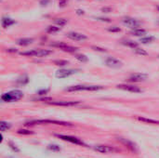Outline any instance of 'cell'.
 <instances>
[{"mask_svg":"<svg viewBox=\"0 0 159 158\" xmlns=\"http://www.w3.org/2000/svg\"><path fill=\"white\" fill-rule=\"evenodd\" d=\"M102 86H96V85H75L70 86L65 88L67 92H76V91H97L102 89Z\"/></svg>","mask_w":159,"mask_h":158,"instance_id":"obj_1","label":"cell"},{"mask_svg":"<svg viewBox=\"0 0 159 158\" xmlns=\"http://www.w3.org/2000/svg\"><path fill=\"white\" fill-rule=\"evenodd\" d=\"M22 98H23V92L19 89H14V90H11L9 92L4 93L1 95V100L2 102H18Z\"/></svg>","mask_w":159,"mask_h":158,"instance_id":"obj_2","label":"cell"},{"mask_svg":"<svg viewBox=\"0 0 159 158\" xmlns=\"http://www.w3.org/2000/svg\"><path fill=\"white\" fill-rule=\"evenodd\" d=\"M41 124H53V125H60V126H73L71 123L63 122V121H58V120H51V119H40V120H30L25 123V126H34V125H41Z\"/></svg>","mask_w":159,"mask_h":158,"instance_id":"obj_3","label":"cell"},{"mask_svg":"<svg viewBox=\"0 0 159 158\" xmlns=\"http://www.w3.org/2000/svg\"><path fill=\"white\" fill-rule=\"evenodd\" d=\"M53 51L49 49H32L29 51H24L20 52V54L22 56H28V57H38V58H43V57H48V55L52 54Z\"/></svg>","mask_w":159,"mask_h":158,"instance_id":"obj_4","label":"cell"},{"mask_svg":"<svg viewBox=\"0 0 159 158\" xmlns=\"http://www.w3.org/2000/svg\"><path fill=\"white\" fill-rule=\"evenodd\" d=\"M122 22H123L124 25H126V26H128V27H129L131 29H137L142 24V22L140 20H138L137 19H134V18L129 17V16L124 17L122 19Z\"/></svg>","mask_w":159,"mask_h":158,"instance_id":"obj_5","label":"cell"},{"mask_svg":"<svg viewBox=\"0 0 159 158\" xmlns=\"http://www.w3.org/2000/svg\"><path fill=\"white\" fill-rule=\"evenodd\" d=\"M56 137H58L59 139L64 141V142H71V143H74V144H76V145H82V146H87L80 139L76 138V137H73V136H68V135H60V134H57Z\"/></svg>","mask_w":159,"mask_h":158,"instance_id":"obj_6","label":"cell"},{"mask_svg":"<svg viewBox=\"0 0 159 158\" xmlns=\"http://www.w3.org/2000/svg\"><path fill=\"white\" fill-rule=\"evenodd\" d=\"M78 70H74V69H60L55 73V76L59 79H63L66 77H69L72 74H75L77 73Z\"/></svg>","mask_w":159,"mask_h":158,"instance_id":"obj_7","label":"cell"},{"mask_svg":"<svg viewBox=\"0 0 159 158\" xmlns=\"http://www.w3.org/2000/svg\"><path fill=\"white\" fill-rule=\"evenodd\" d=\"M94 150L102 153V154H110V153H116L120 150L114 147V146H108V145H96L94 146Z\"/></svg>","mask_w":159,"mask_h":158,"instance_id":"obj_8","label":"cell"},{"mask_svg":"<svg viewBox=\"0 0 159 158\" xmlns=\"http://www.w3.org/2000/svg\"><path fill=\"white\" fill-rule=\"evenodd\" d=\"M105 64L106 66L110 67V68H114V69H117L123 66V62L114 57H108L105 60Z\"/></svg>","mask_w":159,"mask_h":158,"instance_id":"obj_9","label":"cell"},{"mask_svg":"<svg viewBox=\"0 0 159 158\" xmlns=\"http://www.w3.org/2000/svg\"><path fill=\"white\" fill-rule=\"evenodd\" d=\"M148 78V74H143V73H136L131 74L129 77V82H133V83H139V82H143L145 80H147Z\"/></svg>","mask_w":159,"mask_h":158,"instance_id":"obj_10","label":"cell"},{"mask_svg":"<svg viewBox=\"0 0 159 158\" xmlns=\"http://www.w3.org/2000/svg\"><path fill=\"white\" fill-rule=\"evenodd\" d=\"M117 88L122 89V90H126L131 93H141L143 90L138 87V86H134V85H127V84H121V85H117L116 86Z\"/></svg>","mask_w":159,"mask_h":158,"instance_id":"obj_11","label":"cell"},{"mask_svg":"<svg viewBox=\"0 0 159 158\" xmlns=\"http://www.w3.org/2000/svg\"><path fill=\"white\" fill-rule=\"evenodd\" d=\"M66 36L75 41H84L88 38L85 34H83L81 33H77V32H70V33L66 34Z\"/></svg>","mask_w":159,"mask_h":158,"instance_id":"obj_12","label":"cell"},{"mask_svg":"<svg viewBox=\"0 0 159 158\" xmlns=\"http://www.w3.org/2000/svg\"><path fill=\"white\" fill-rule=\"evenodd\" d=\"M48 104L56 106H75L79 103V102H66V101H58V102H48Z\"/></svg>","mask_w":159,"mask_h":158,"instance_id":"obj_13","label":"cell"},{"mask_svg":"<svg viewBox=\"0 0 159 158\" xmlns=\"http://www.w3.org/2000/svg\"><path fill=\"white\" fill-rule=\"evenodd\" d=\"M118 141H120L124 145H126V147H128L131 152H134V153L137 152V146L132 142H130L127 139H123V138H119Z\"/></svg>","mask_w":159,"mask_h":158,"instance_id":"obj_14","label":"cell"},{"mask_svg":"<svg viewBox=\"0 0 159 158\" xmlns=\"http://www.w3.org/2000/svg\"><path fill=\"white\" fill-rule=\"evenodd\" d=\"M15 23H16L15 20H13V19H11L9 17H3L2 20H1V24H2L3 28H7L10 25H13Z\"/></svg>","mask_w":159,"mask_h":158,"instance_id":"obj_15","label":"cell"},{"mask_svg":"<svg viewBox=\"0 0 159 158\" xmlns=\"http://www.w3.org/2000/svg\"><path fill=\"white\" fill-rule=\"evenodd\" d=\"M34 42V39L33 38H29V37H26V38H20L16 41V44L19 45V46H21V47H26V46H29L31 44H33Z\"/></svg>","mask_w":159,"mask_h":158,"instance_id":"obj_16","label":"cell"},{"mask_svg":"<svg viewBox=\"0 0 159 158\" xmlns=\"http://www.w3.org/2000/svg\"><path fill=\"white\" fill-rule=\"evenodd\" d=\"M121 44L124 45V46H126V47H129L130 48H133V49L139 47V44L137 42H135L133 40H129V39H124V40H122L121 41Z\"/></svg>","mask_w":159,"mask_h":158,"instance_id":"obj_17","label":"cell"},{"mask_svg":"<svg viewBox=\"0 0 159 158\" xmlns=\"http://www.w3.org/2000/svg\"><path fill=\"white\" fill-rule=\"evenodd\" d=\"M130 34L134 36H143L147 34L146 30L142 29V28H137V29H132L130 31Z\"/></svg>","mask_w":159,"mask_h":158,"instance_id":"obj_18","label":"cell"},{"mask_svg":"<svg viewBox=\"0 0 159 158\" xmlns=\"http://www.w3.org/2000/svg\"><path fill=\"white\" fill-rule=\"evenodd\" d=\"M137 119L141 122H144V123H147V124H152V125H159L158 120H155V119H151V118H146V117H141V116H138Z\"/></svg>","mask_w":159,"mask_h":158,"instance_id":"obj_19","label":"cell"},{"mask_svg":"<svg viewBox=\"0 0 159 158\" xmlns=\"http://www.w3.org/2000/svg\"><path fill=\"white\" fill-rule=\"evenodd\" d=\"M156 40V37L153 36V35H149V36H143V37H141L140 39V42L142 44H150L152 42H154Z\"/></svg>","mask_w":159,"mask_h":158,"instance_id":"obj_20","label":"cell"},{"mask_svg":"<svg viewBox=\"0 0 159 158\" xmlns=\"http://www.w3.org/2000/svg\"><path fill=\"white\" fill-rule=\"evenodd\" d=\"M67 46L66 43L64 42H60V41H56V42H52L50 44V47H57V48H60V49H62L63 47H65Z\"/></svg>","mask_w":159,"mask_h":158,"instance_id":"obj_21","label":"cell"},{"mask_svg":"<svg viewBox=\"0 0 159 158\" xmlns=\"http://www.w3.org/2000/svg\"><path fill=\"white\" fill-rule=\"evenodd\" d=\"M11 128V124L5 122V121H1L0 122V130L1 131H6L7 129H9Z\"/></svg>","mask_w":159,"mask_h":158,"instance_id":"obj_22","label":"cell"},{"mask_svg":"<svg viewBox=\"0 0 159 158\" xmlns=\"http://www.w3.org/2000/svg\"><path fill=\"white\" fill-rule=\"evenodd\" d=\"M59 31H60V27H57V26H54V25H49L46 29V32L48 33V34H54V33H57Z\"/></svg>","mask_w":159,"mask_h":158,"instance_id":"obj_23","label":"cell"},{"mask_svg":"<svg viewBox=\"0 0 159 158\" xmlns=\"http://www.w3.org/2000/svg\"><path fill=\"white\" fill-rule=\"evenodd\" d=\"M75 59H76L77 61H81V62H87V61H89L88 57H87L86 55H84V54H75Z\"/></svg>","mask_w":159,"mask_h":158,"instance_id":"obj_24","label":"cell"},{"mask_svg":"<svg viewBox=\"0 0 159 158\" xmlns=\"http://www.w3.org/2000/svg\"><path fill=\"white\" fill-rule=\"evenodd\" d=\"M77 49H78V47H72V46L67 45V46H66L65 47H63L61 50H62V51H65V52H71V53H73V52H75Z\"/></svg>","mask_w":159,"mask_h":158,"instance_id":"obj_25","label":"cell"},{"mask_svg":"<svg viewBox=\"0 0 159 158\" xmlns=\"http://www.w3.org/2000/svg\"><path fill=\"white\" fill-rule=\"evenodd\" d=\"M67 20L66 19H62V18H59V19H55L54 20V22L56 23V24H58L59 26H63V25H65L66 23H67Z\"/></svg>","mask_w":159,"mask_h":158,"instance_id":"obj_26","label":"cell"},{"mask_svg":"<svg viewBox=\"0 0 159 158\" xmlns=\"http://www.w3.org/2000/svg\"><path fill=\"white\" fill-rule=\"evenodd\" d=\"M53 63L57 66H65L69 63L68 61H64V60H56L53 61Z\"/></svg>","mask_w":159,"mask_h":158,"instance_id":"obj_27","label":"cell"},{"mask_svg":"<svg viewBox=\"0 0 159 158\" xmlns=\"http://www.w3.org/2000/svg\"><path fill=\"white\" fill-rule=\"evenodd\" d=\"M133 50H134V52H135L136 54H138V55H141V56H147V55H148V53H147V52H146L144 49H143V48H140V47L134 48Z\"/></svg>","mask_w":159,"mask_h":158,"instance_id":"obj_28","label":"cell"},{"mask_svg":"<svg viewBox=\"0 0 159 158\" xmlns=\"http://www.w3.org/2000/svg\"><path fill=\"white\" fill-rule=\"evenodd\" d=\"M28 81H29V79H28V76H27V75H22V76H20V77L17 80V82H18V83L22 84V85H24V84L28 83Z\"/></svg>","mask_w":159,"mask_h":158,"instance_id":"obj_29","label":"cell"},{"mask_svg":"<svg viewBox=\"0 0 159 158\" xmlns=\"http://www.w3.org/2000/svg\"><path fill=\"white\" fill-rule=\"evenodd\" d=\"M17 133L18 134H20V135H32V134H34L33 131L28 130V129H19L17 131Z\"/></svg>","mask_w":159,"mask_h":158,"instance_id":"obj_30","label":"cell"},{"mask_svg":"<svg viewBox=\"0 0 159 158\" xmlns=\"http://www.w3.org/2000/svg\"><path fill=\"white\" fill-rule=\"evenodd\" d=\"M49 150H51V151H53V152H60L61 151V148H60V146L59 145H57V144H50V145H48V147Z\"/></svg>","mask_w":159,"mask_h":158,"instance_id":"obj_31","label":"cell"},{"mask_svg":"<svg viewBox=\"0 0 159 158\" xmlns=\"http://www.w3.org/2000/svg\"><path fill=\"white\" fill-rule=\"evenodd\" d=\"M107 30H108L109 32H111V33H119V32H121V28H119V27H117V26L109 27Z\"/></svg>","mask_w":159,"mask_h":158,"instance_id":"obj_32","label":"cell"},{"mask_svg":"<svg viewBox=\"0 0 159 158\" xmlns=\"http://www.w3.org/2000/svg\"><path fill=\"white\" fill-rule=\"evenodd\" d=\"M8 145H9V148H10L13 152H15V153H19V152H20V149H19L13 142H8Z\"/></svg>","mask_w":159,"mask_h":158,"instance_id":"obj_33","label":"cell"},{"mask_svg":"<svg viewBox=\"0 0 159 158\" xmlns=\"http://www.w3.org/2000/svg\"><path fill=\"white\" fill-rule=\"evenodd\" d=\"M91 48L95 51H99V52H106L107 50L105 48H102V47H96V46H92Z\"/></svg>","mask_w":159,"mask_h":158,"instance_id":"obj_34","label":"cell"},{"mask_svg":"<svg viewBox=\"0 0 159 158\" xmlns=\"http://www.w3.org/2000/svg\"><path fill=\"white\" fill-rule=\"evenodd\" d=\"M112 10H113V8L110 7H104L102 8V11L104 12V13H110V12H112Z\"/></svg>","mask_w":159,"mask_h":158,"instance_id":"obj_35","label":"cell"},{"mask_svg":"<svg viewBox=\"0 0 159 158\" xmlns=\"http://www.w3.org/2000/svg\"><path fill=\"white\" fill-rule=\"evenodd\" d=\"M96 20H101V21H104V22H110L111 21V20L109 18H102V17H97Z\"/></svg>","mask_w":159,"mask_h":158,"instance_id":"obj_36","label":"cell"},{"mask_svg":"<svg viewBox=\"0 0 159 158\" xmlns=\"http://www.w3.org/2000/svg\"><path fill=\"white\" fill-rule=\"evenodd\" d=\"M76 14H77L78 16H82V15H84V14H85V11H84L83 9L78 8V9H76Z\"/></svg>","mask_w":159,"mask_h":158,"instance_id":"obj_37","label":"cell"},{"mask_svg":"<svg viewBox=\"0 0 159 158\" xmlns=\"http://www.w3.org/2000/svg\"><path fill=\"white\" fill-rule=\"evenodd\" d=\"M48 92V89H42L40 91H38V95H46Z\"/></svg>","mask_w":159,"mask_h":158,"instance_id":"obj_38","label":"cell"},{"mask_svg":"<svg viewBox=\"0 0 159 158\" xmlns=\"http://www.w3.org/2000/svg\"><path fill=\"white\" fill-rule=\"evenodd\" d=\"M48 2H49V0H41L40 5L41 6H47L48 4Z\"/></svg>","mask_w":159,"mask_h":158,"instance_id":"obj_39","label":"cell"},{"mask_svg":"<svg viewBox=\"0 0 159 158\" xmlns=\"http://www.w3.org/2000/svg\"><path fill=\"white\" fill-rule=\"evenodd\" d=\"M60 2H59V5L61 6V7H64L65 6V4H66V2H67V0H59Z\"/></svg>","mask_w":159,"mask_h":158,"instance_id":"obj_40","label":"cell"},{"mask_svg":"<svg viewBox=\"0 0 159 158\" xmlns=\"http://www.w3.org/2000/svg\"><path fill=\"white\" fill-rule=\"evenodd\" d=\"M7 52H12V53H16V52H18V50H17L16 48H7Z\"/></svg>","mask_w":159,"mask_h":158,"instance_id":"obj_41","label":"cell"},{"mask_svg":"<svg viewBox=\"0 0 159 158\" xmlns=\"http://www.w3.org/2000/svg\"><path fill=\"white\" fill-rule=\"evenodd\" d=\"M157 10L159 11V6H157Z\"/></svg>","mask_w":159,"mask_h":158,"instance_id":"obj_42","label":"cell"},{"mask_svg":"<svg viewBox=\"0 0 159 158\" xmlns=\"http://www.w3.org/2000/svg\"><path fill=\"white\" fill-rule=\"evenodd\" d=\"M157 24H158V25H159V20H157Z\"/></svg>","mask_w":159,"mask_h":158,"instance_id":"obj_43","label":"cell"},{"mask_svg":"<svg viewBox=\"0 0 159 158\" xmlns=\"http://www.w3.org/2000/svg\"><path fill=\"white\" fill-rule=\"evenodd\" d=\"M158 58H159V56H158Z\"/></svg>","mask_w":159,"mask_h":158,"instance_id":"obj_44","label":"cell"}]
</instances>
